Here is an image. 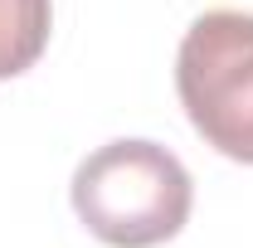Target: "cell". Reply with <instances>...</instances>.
<instances>
[{
  "label": "cell",
  "instance_id": "1",
  "mask_svg": "<svg viewBox=\"0 0 253 248\" xmlns=\"http://www.w3.org/2000/svg\"><path fill=\"white\" fill-rule=\"evenodd\" d=\"M190 170L156 141H107L73 170V209L112 248H156L190 219Z\"/></svg>",
  "mask_w": 253,
  "mask_h": 248
},
{
  "label": "cell",
  "instance_id": "2",
  "mask_svg": "<svg viewBox=\"0 0 253 248\" xmlns=\"http://www.w3.org/2000/svg\"><path fill=\"white\" fill-rule=\"evenodd\" d=\"M175 93L205 146L253 165V15L210 10L190 25L175 54Z\"/></svg>",
  "mask_w": 253,
  "mask_h": 248
},
{
  "label": "cell",
  "instance_id": "3",
  "mask_svg": "<svg viewBox=\"0 0 253 248\" xmlns=\"http://www.w3.org/2000/svg\"><path fill=\"white\" fill-rule=\"evenodd\" d=\"M54 30V0H0V78L39 63Z\"/></svg>",
  "mask_w": 253,
  "mask_h": 248
}]
</instances>
